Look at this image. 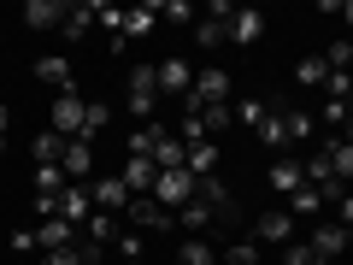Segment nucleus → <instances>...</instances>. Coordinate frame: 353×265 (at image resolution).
Wrapping results in <instances>:
<instances>
[{"mask_svg": "<svg viewBox=\"0 0 353 265\" xmlns=\"http://www.w3.org/2000/svg\"><path fill=\"white\" fill-rule=\"evenodd\" d=\"M194 195H201V177H194L189 165H176V171H159V177H153V201H159L165 213H176V206H189Z\"/></svg>", "mask_w": 353, "mask_h": 265, "instance_id": "obj_1", "label": "nucleus"}, {"mask_svg": "<svg viewBox=\"0 0 353 265\" xmlns=\"http://www.w3.org/2000/svg\"><path fill=\"white\" fill-rule=\"evenodd\" d=\"M124 224H130V230H141V236H165V230H176V213H165L153 195H130Z\"/></svg>", "mask_w": 353, "mask_h": 265, "instance_id": "obj_2", "label": "nucleus"}, {"mask_svg": "<svg viewBox=\"0 0 353 265\" xmlns=\"http://www.w3.org/2000/svg\"><path fill=\"white\" fill-rule=\"evenodd\" d=\"M130 112H136L141 124L159 118V71H153V65H130Z\"/></svg>", "mask_w": 353, "mask_h": 265, "instance_id": "obj_3", "label": "nucleus"}, {"mask_svg": "<svg viewBox=\"0 0 353 265\" xmlns=\"http://www.w3.org/2000/svg\"><path fill=\"white\" fill-rule=\"evenodd\" d=\"M53 136H65V141H77V136H83V118H88V106H83V95H77V88H71V95H53Z\"/></svg>", "mask_w": 353, "mask_h": 265, "instance_id": "obj_4", "label": "nucleus"}, {"mask_svg": "<svg viewBox=\"0 0 353 265\" xmlns=\"http://www.w3.org/2000/svg\"><path fill=\"white\" fill-rule=\"evenodd\" d=\"M153 71H159V101H165V95H171V101H183V95L194 88V65L176 59V53H171V59H153Z\"/></svg>", "mask_w": 353, "mask_h": 265, "instance_id": "obj_5", "label": "nucleus"}, {"mask_svg": "<svg viewBox=\"0 0 353 265\" xmlns=\"http://www.w3.org/2000/svg\"><path fill=\"white\" fill-rule=\"evenodd\" d=\"M306 248L318 253V265H330V259H341V253H347V230L330 224V218H312V236H306Z\"/></svg>", "mask_w": 353, "mask_h": 265, "instance_id": "obj_6", "label": "nucleus"}, {"mask_svg": "<svg viewBox=\"0 0 353 265\" xmlns=\"http://www.w3.org/2000/svg\"><path fill=\"white\" fill-rule=\"evenodd\" d=\"M253 242H259V248H289L294 242V218L283 213V206L277 213H259L253 218Z\"/></svg>", "mask_w": 353, "mask_h": 265, "instance_id": "obj_7", "label": "nucleus"}, {"mask_svg": "<svg viewBox=\"0 0 353 265\" xmlns=\"http://www.w3.org/2000/svg\"><path fill=\"white\" fill-rule=\"evenodd\" d=\"M59 218L77 224V230L94 218V195H88V183H65V189H59Z\"/></svg>", "mask_w": 353, "mask_h": 265, "instance_id": "obj_8", "label": "nucleus"}, {"mask_svg": "<svg viewBox=\"0 0 353 265\" xmlns=\"http://www.w3.org/2000/svg\"><path fill=\"white\" fill-rule=\"evenodd\" d=\"M59 171H65V183H88L94 177V141H65V159H59Z\"/></svg>", "mask_w": 353, "mask_h": 265, "instance_id": "obj_9", "label": "nucleus"}, {"mask_svg": "<svg viewBox=\"0 0 353 265\" xmlns=\"http://www.w3.org/2000/svg\"><path fill=\"white\" fill-rule=\"evenodd\" d=\"M77 242H83V230H77V224H65V218H41V224H36V248H48V253L77 248Z\"/></svg>", "mask_w": 353, "mask_h": 265, "instance_id": "obj_10", "label": "nucleus"}, {"mask_svg": "<svg viewBox=\"0 0 353 265\" xmlns=\"http://www.w3.org/2000/svg\"><path fill=\"white\" fill-rule=\"evenodd\" d=\"M65 18H71L65 0H30V6H24V24L30 30H65Z\"/></svg>", "mask_w": 353, "mask_h": 265, "instance_id": "obj_11", "label": "nucleus"}, {"mask_svg": "<svg viewBox=\"0 0 353 265\" xmlns=\"http://www.w3.org/2000/svg\"><path fill=\"white\" fill-rule=\"evenodd\" d=\"M118 236H124V218H118V213H94V218H88V224H83V242H88V248H112V242Z\"/></svg>", "mask_w": 353, "mask_h": 265, "instance_id": "obj_12", "label": "nucleus"}, {"mask_svg": "<svg viewBox=\"0 0 353 265\" xmlns=\"http://www.w3.org/2000/svg\"><path fill=\"white\" fill-rule=\"evenodd\" d=\"M36 83H48L53 95H71V59H65V53H41L36 59Z\"/></svg>", "mask_w": 353, "mask_h": 265, "instance_id": "obj_13", "label": "nucleus"}, {"mask_svg": "<svg viewBox=\"0 0 353 265\" xmlns=\"http://www.w3.org/2000/svg\"><path fill=\"white\" fill-rule=\"evenodd\" d=\"M194 95H201L206 106H230V77L218 71V65H201V71H194Z\"/></svg>", "mask_w": 353, "mask_h": 265, "instance_id": "obj_14", "label": "nucleus"}, {"mask_svg": "<svg viewBox=\"0 0 353 265\" xmlns=\"http://www.w3.org/2000/svg\"><path fill=\"white\" fill-rule=\"evenodd\" d=\"M259 36H265V12H253V6H236V12H230V41H236V48H253Z\"/></svg>", "mask_w": 353, "mask_h": 265, "instance_id": "obj_15", "label": "nucleus"}, {"mask_svg": "<svg viewBox=\"0 0 353 265\" xmlns=\"http://www.w3.org/2000/svg\"><path fill=\"white\" fill-rule=\"evenodd\" d=\"M88 195H94V213H118V218H124V206H130V189L118 183V177H101V183H88Z\"/></svg>", "mask_w": 353, "mask_h": 265, "instance_id": "obj_16", "label": "nucleus"}, {"mask_svg": "<svg viewBox=\"0 0 353 265\" xmlns=\"http://www.w3.org/2000/svg\"><path fill=\"white\" fill-rule=\"evenodd\" d=\"M153 177H159V165H153V159H136V153H130L124 171H118V183H124L130 195H153Z\"/></svg>", "mask_w": 353, "mask_h": 265, "instance_id": "obj_17", "label": "nucleus"}, {"mask_svg": "<svg viewBox=\"0 0 353 265\" xmlns=\"http://www.w3.org/2000/svg\"><path fill=\"white\" fill-rule=\"evenodd\" d=\"M176 224L189 230V236H206V230H212V224H218V206H206V201H201V195H194V201H189V206H176Z\"/></svg>", "mask_w": 353, "mask_h": 265, "instance_id": "obj_18", "label": "nucleus"}, {"mask_svg": "<svg viewBox=\"0 0 353 265\" xmlns=\"http://www.w3.org/2000/svg\"><path fill=\"white\" fill-rule=\"evenodd\" d=\"M253 136H259V141H265V148H271V153H283V148H294V136H289V118H283L277 106H271V112H265V124L253 130Z\"/></svg>", "mask_w": 353, "mask_h": 265, "instance_id": "obj_19", "label": "nucleus"}, {"mask_svg": "<svg viewBox=\"0 0 353 265\" xmlns=\"http://www.w3.org/2000/svg\"><path fill=\"white\" fill-rule=\"evenodd\" d=\"M271 189H277L283 201H289L294 189H306V165H294V159H277V165H271Z\"/></svg>", "mask_w": 353, "mask_h": 265, "instance_id": "obj_20", "label": "nucleus"}, {"mask_svg": "<svg viewBox=\"0 0 353 265\" xmlns=\"http://www.w3.org/2000/svg\"><path fill=\"white\" fill-rule=\"evenodd\" d=\"M153 24H159V0H148V6H136V12H124V41L148 36Z\"/></svg>", "mask_w": 353, "mask_h": 265, "instance_id": "obj_21", "label": "nucleus"}, {"mask_svg": "<svg viewBox=\"0 0 353 265\" xmlns=\"http://www.w3.org/2000/svg\"><path fill=\"white\" fill-rule=\"evenodd\" d=\"M294 83H301V88H324V83H330V65H324V53H306V59L294 65Z\"/></svg>", "mask_w": 353, "mask_h": 265, "instance_id": "obj_22", "label": "nucleus"}, {"mask_svg": "<svg viewBox=\"0 0 353 265\" xmlns=\"http://www.w3.org/2000/svg\"><path fill=\"white\" fill-rule=\"evenodd\" d=\"M283 213H289V218H318V213H324V195L306 183V189H294V195H289V206H283Z\"/></svg>", "mask_w": 353, "mask_h": 265, "instance_id": "obj_23", "label": "nucleus"}, {"mask_svg": "<svg viewBox=\"0 0 353 265\" xmlns=\"http://www.w3.org/2000/svg\"><path fill=\"white\" fill-rule=\"evenodd\" d=\"M30 159H36V165H59V159H65V136H53V130H41V136L30 141Z\"/></svg>", "mask_w": 353, "mask_h": 265, "instance_id": "obj_24", "label": "nucleus"}, {"mask_svg": "<svg viewBox=\"0 0 353 265\" xmlns=\"http://www.w3.org/2000/svg\"><path fill=\"white\" fill-rule=\"evenodd\" d=\"M176 265H218V248L206 236H189L183 248H176Z\"/></svg>", "mask_w": 353, "mask_h": 265, "instance_id": "obj_25", "label": "nucleus"}, {"mask_svg": "<svg viewBox=\"0 0 353 265\" xmlns=\"http://www.w3.org/2000/svg\"><path fill=\"white\" fill-rule=\"evenodd\" d=\"M159 136H171V130H165L159 118H153V124H141L136 136H130V153H136V159H153V148H159Z\"/></svg>", "mask_w": 353, "mask_h": 265, "instance_id": "obj_26", "label": "nucleus"}, {"mask_svg": "<svg viewBox=\"0 0 353 265\" xmlns=\"http://www.w3.org/2000/svg\"><path fill=\"white\" fill-rule=\"evenodd\" d=\"M153 165H159V171H176V165H189V148H183L176 136H159V148H153Z\"/></svg>", "mask_w": 353, "mask_h": 265, "instance_id": "obj_27", "label": "nucleus"}, {"mask_svg": "<svg viewBox=\"0 0 353 265\" xmlns=\"http://www.w3.org/2000/svg\"><path fill=\"white\" fill-rule=\"evenodd\" d=\"M218 265H259V242H253V236H241V242H230V248L218 253Z\"/></svg>", "mask_w": 353, "mask_h": 265, "instance_id": "obj_28", "label": "nucleus"}, {"mask_svg": "<svg viewBox=\"0 0 353 265\" xmlns=\"http://www.w3.org/2000/svg\"><path fill=\"white\" fill-rule=\"evenodd\" d=\"M189 171L194 177H212L218 171V141H194V148H189Z\"/></svg>", "mask_w": 353, "mask_h": 265, "instance_id": "obj_29", "label": "nucleus"}, {"mask_svg": "<svg viewBox=\"0 0 353 265\" xmlns=\"http://www.w3.org/2000/svg\"><path fill=\"white\" fill-rule=\"evenodd\" d=\"M201 201H206V206H218V213H224V206H236V195L224 189V177H201Z\"/></svg>", "mask_w": 353, "mask_h": 265, "instance_id": "obj_30", "label": "nucleus"}, {"mask_svg": "<svg viewBox=\"0 0 353 265\" xmlns=\"http://www.w3.org/2000/svg\"><path fill=\"white\" fill-rule=\"evenodd\" d=\"M230 112H236V124L259 130V124H265V112H271V106H265V101H236V106H230Z\"/></svg>", "mask_w": 353, "mask_h": 265, "instance_id": "obj_31", "label": "nucleus"}, {"mask_svg": "<svg viewBox=\"0 0 353 265\" xmlns=\"http://www.w3.org/2000/svg\"><path fill=\"white\" fill-rule=\"evenodd\" d=\"M118 253H124V265H141V253H148V236H141V230H124V236H118Z\"/></svg>", "mask_w": 353, "mask_h": 265, "instance_id": "obj_32", "label": "nucleus"}, {"mask_svg": "<svg viewBox=\"0 0 353 265\" xmlns=\"http://www.w3.org/2000/svg\"><path fill=\"white\" fill-rule=\"evenodd\" d=\"M330 165H336V177H347V183H353V141H330Z\"/></svg>", "mask_w": 353, "mask_h": 265, "instance_id": "obj_33", "label": "nucleus"}, {"mask_svg": "<svg viewBox=\"0 0 353 265\" xmlns=\"http://www.w3.org/2000/svg\"><path fill=\"white\" fill-rule=\"evenodd\" d=\"M106 118H112V106H101V101H88V118H83V141H94L106 130Z\"/></svg>", "mask_w": 353, "mask_h": 265, "instance_id": "obj_34", "label": "nucleus"}, {"mask_svg": "<svg viewBox=\"0 0 353 265\" xmlns=\"http://www.w3.org/2000/svg\"><path fill=\"white\" fill-rule=\"evenodd\" d=\"M65 189V171L59 165H36V195H59Z\"/></svg>", "mask_w": 353, "mask_h": 265, "instance_id": "obj_35", "label": "nucleus"}, {"mask_svg": "<svg viewBox=\"0 0 353 265\" xmlns=\"http://www.w3.org/2000/svg\"><path fill=\"white\" fill-rule=\"evenodd\" d=\"M324 65H330V71H347V65H353V41H347V36L330 41V48H324Z\"/></svg>", "mask_w": 353, "mask_h": 265, "instance_id": "obj_36", "label": "nucleus"}, {"mask_svg": "<svg viewBox=\"0 0 353 265\" xmlns=\"http://www.w3.org/2000/svg\"><path fill=\"white\" fill-rule=\"evenodd\" d=\"M159 18H176V24H194V0H159Z\"/></svg>", "mask_w": 353, "mask_h": 265, "instance_id": "obj_37", "label": "nucleus"}, {"mask_svg": "<svg viewBox=\"0 0 353 265\" xmlns=\"http://www.w3.org/2000/svg\"><path fill=\"white\" fill-rule=\"evenodd\" d=\"M277 253H283V265H318V253H312V248H306V242H301V236H294V242H289V248H277Z\"/></svg>", "mask_w": 353, "mask_h": 265, "instance_id": "obj_38", "label": "nucleus"}, {"mask_svg": "<svg viewBox=\"0 0 353 265\" xmlns=\"http://www.w3.org/2000/svg\"><path fill=\"white\" fill-rule=\"evenodd\" d=\"M330 101H347V95H353V71H330Z\"/></svg>", "mask_w": 353, "mask_h": 265, "instance_id": "obj_39", "label": "nucleus"}, {"mask_svg": "<svg viewBox=\"0 0 353 265\" xmlns=\"http://www.w3.org/2000/svg\"><path fill=\"white\" fill-rule=\"evenodd\" d=\"M318 118L341 130V124H347V118H353V106H347V101H324V112H318Z\"/></svg>", "mask_w": 353, "mask_h": 265, "instance_id": "obj_40", "label": "nucleus"}, {"mask_svg": "<svg viewBox=\"0 0 353 265\" xmlns=\"http://www.w3.org/2000/svg\"><path fill=\"white\" fill-rule=\"evenodd\" d=\"M41 265H83V253H77V248H59V253H48Z\"/></svg>", "mask_w": 353, "mask_h": 265, "instance_id": "obj_41", "label": "nucleus"}, {"mask_svg": "<svg viewBox=\"0 0 353 265\" xmlns=\"http://www.w3.org/2000/svg\"><path fill=\"white\" fill-rule=\"evenodd\" d=\"M336 18H341V24H353V0H341V12H336Z\"/></svg>", "mask_w": 353, "mask_h": 265, "instance_id": "obj_42", "label": "nucleus"}, {"mask_svg": "<svg viewBox=\"0 0 353 265\" xmlns=\"http://www.w3.org/2000/svg\"><path fill=\"white\" fill-rule=\"evenodd\" d=\"M6 118H12V112H6V106H0V141H6Z\"/></svg>", "mask_w": 353, "mask_h": 265, "instance_id": "obj_43", "label": "nucleus"}, {"mask_svg": "<svg viewBox=\"0 0 353 265\" xmlns=\"http://www.w3.org/2000/svg\"><path fill=\"white\" fill-rule=\"evenodd\" d=\"M330 265H347V259H330Z\"/></svg>", "mask_w": 353, "mask_h": 265, "instance_id": "obj_44", "label": "nucleus"}, {"mask_svg": "<svg viewBox=\"0 0 353 265\" xmlns=\"http://www.w3.org/2000/svg\"><path fill=\"white\" fill-rule=\"evenodd\" d=\"M347 106H353V95H347Z\"/></svg>", "mask_w": 353, "mask_h": 265, "instance_id": "obj_45", "label": "nucleus"}]
</instances>
